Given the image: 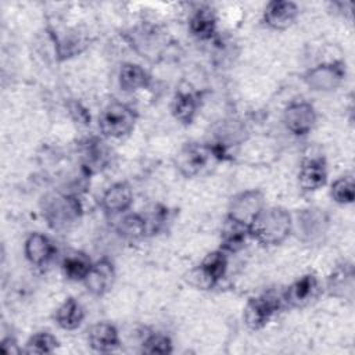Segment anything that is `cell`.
I'll list each match as a JSON object with an SVG mask.
<instances>
[{
    "label": "cell",
    "mask_w": 355,
    "mask_h": 355,
    "mask_svg": "<svg viewBox=\"0 0 355 355\" xmlns=\"http://www.w3.org/2000/svg\"><path fill=\"white\" fill-rule=\"evenodd\" d=\"M330 227V216L323 208L308 207L298 209L293 216V233L306 244L318 243Z\"/></svg>",
    "instance_id": "obj_5"
},
{
    "label": "cell",
    "mask_w": 355,
    "mask_h": 355,
    "mask_svg": "<svg viewBox=\"0 0 355 355\" xmlns=\"http://www.w3.org/2000/svg\"><path fill=\"white\" fill-rule=\"evenodd\" d=\"M136 111L121 101L107 104L98 115L100 133L107 139H123L129 136L136 126Z\"/></svg>",
    "instance_id": "obj_3"
},
{
    "label": "cell",
    "mask_w": 355,
    "mask_h": 355,
    "mask_svg": "<svg viewBox=\"0 0 355 355\" xmlns=\"http://www.w3.org/2000/svg\"><path fill=\"white\" fill-rule=\"evenodd\" d=\"M282 295H277L273 291L262 293L257 297H252L247 301L243 311L244 324L251 330L263 329L282 309Z\"/></svg>",
    "instance_id": "obj_6"
},
{
    "label": "cell",
    "mask_w": 355,
    "mask_h": 355,
    "mask_svg": "<svg viewBox=\"0 0 355 355\" xmlns=\"http://www.w3.org/2000/svg\"><path fill=\"white\" fill-rule=\"evenodd\" d=\"M90 258L80 252V251H71L65 254V257L61 261V270L64 276L68 280L72 282H83L86 277L90 266H92Z\"/></svg>",
    "instance_id": "obj_26"
},
{
    "label": "cell",
    "mask_w": 355,
    "mask_h": 355,
    "mask_svg": "<svg viewBox=\"0 0 355 355\" xmlns=\"http://www.w3.org/2000/svg\"><path fill=\"white\" fill-rule=\"evenodd\" d=\"M216 26L218 19L215 11L208 6L196 10L189 19V31L198 40L212 39L216 33Z\"/></svg>",
    "instance_id": "obj_20"
},
{
    "label": "cell",
    "mask_w": 355,
    "mask_h": 355,
    "mask_svg": "<svg viewBox=\"0 0 355 355\" xmlns=\"http://www.w3.org/2000/svg\"><path fill=\"white\" fill-rule=\"evenodd\" d=\"M330 197L334 202L340 205L352 204L355 198L354 178L351 175L337 178L330 186Z\"/></svg>",
    "instance_id": "obj_28"
},
{
    "label": "cell",
    "mask_w": 355,
    "mask_h": 355,
    "mask_svg": "<svg viewBox=\"0 0 355 355\" xmlns=\"http://www.w3.org/2000/svg\"><path fill=\"white\" fill-rule=\"evenodd\" d=\"M300 14V8L294 1L272 0L262 12V19L266 26L275 31H284L291 26Z\"/></svg>",
    "instance_id": "obj_14"
},
{
    "label": "cell",
    "mask_w": 355,
    "mask_h": 355,
    "mask_svg": "<svg viewBox=\"0 0 355 355\" xmlns=\"http://www.w3.org/2000/svg\"><path fill=\"white\" fill-rule=\"evenodd\" d=\"M116 233L119 237L128 241H137L144 239L150 230L144 215L141 214H128L116 225Z\"/></svg>",
    "instance_id": "obj_25"
},
{
    "label": "cell",
    "mask_w": 355,
    "mask_h": 355,
    "mask_svg": "<svg viewBox=\"0 0 355 355\" xmlns=\"http://www.w3.org/2000/svg\"><path fill=\"white\" fill-rule=\"evenodd\" d=\"M42 215L54 230H64L76 223L82 216V204L73 194L53 193L43 197Z\"/></svg>",
    "instance_id": "obj_2"
},
{
    "label": "cell",
    "mask_w": 355,
    "mask_h": 355,
    "mask_svg": "<svg viewBox=\"0 0 355 355\" xmlns=\"http://www.w3.org/2000/svg\"><path fill=\"white\" fill-rule=\"evenodd\" d=\"M115 277H116V273H115L114 262L104 257L92 263L82 283L85 284L86 290L90 294L96 297H101L112 288Z\"/></svg>",
    "instance_id": "obj_12"
},
{
    "label": "cell",
    "mask_w": 355,
    "mask_h": 355,
    "mask_svg": "<svg viewBox=\"0 0 355 355\" xmlns=\"http://www.w3.org/2000/svg\"><path fill=\"white\" fill-rule=\"evenodd\" d=\"M107 159L108 151L101 140L90 139L85 143L82 150V165L89 175L101 171L107 165Z\"/></svg>",
    "instance_id": "obj_24"
},
{
    "label": "cell",
    "mask_w": 355,
    "mask_h": 355,
    "mask_svg": "<svg viewBox=\"0 0 355 355\" xmlns=\"http://www.w3.org/2000/svg\"><path fill=\"white\" fill-rule=\"evenodd\" d=\"M87 343L96 352H112L121 345L119 331L110 322H97L87 330Z\"/></svg>",
    "instance_id": "obj_18"
},
{
    "label": "cell",
    "mask_w": 355,
    "mask_h": 355,
    "mask_svg": "<svg viewBox=\"0 0 355 355\" xmlns=\"http://www.w3.org/2000/svg\"><path fill=\"white\" fill-rule=\"evenodd\" d=\"M322 293V284L315 273H305L291 284H288L282 293L283 304L294 309H301L318 300Z\"/></svg>",
    "instance_id": "obj_9"
},
{
    "label": "cell",
    "mask_w": 355,
    "mask_h": 355,
    "mask_svg": "<svg viewBox=\"0 0 355 355\" xmlns=\"http://www.w3.org/2000/svg\"><path fill=\"white\" fill-rule=\"evenodd\" d=\"M54 320L57 326L62 330H76L85 320V308L73 297H68L55 309Z\"/></svg>",
    "instance_id": "obj_22"
},
{
    "label": "cell",
    "mask_w": 355,
    "mask_h": 355,
    "mask_svg": "<svg viewBox=\"0 0 355 355\" xmlns=\"http://www.w3.org/2000/svg\"><path fill=\"white\" fill-rule=\"evenodd\" d=\"M227 263V252L220 248L208 252L198 265L189 270L186 282L197 290H211L226 275Z\"/></svg>",
    "instance_id": "obj_4"
},
{
    "label": "cell",
    "mask_w": 355,
    "mask_h": 355,
    "mask_svg": "<svg viewBox=\"0 0 355 355\" xmlns=\"http://www.w3.org/2000/svg\"><path fill=\"white\" fill-rule=\"evenodd\" d=\"M347 76L343 61L318 64L302 73V82L313 92H333L338 89Z\"/></svg>",
    "instance_id": "obj_7"
},
{
    "label": "cell",
    "mask_w": 355,
    "mask_h": 355,
    "mask_svg": "<svg viewBox=\"0 0 355 355\" xmlns=\"http://www.w3.org/2000/svg\"><path fill=\"white\" fill-rule=\"evenodd\" d=\"M58 338L50 331L33 333L25 343V354H51L58 347Z\"/></svg>",
    "instance_id": "obj_27"
},
{
    "label": "cell",
    "mask_w": 355,
    "mask_h": 355,
    "mask_svg": "<svg viewBox=\"0 0 355 355\" xmlns=\"http://www.w3.org/2000/svg\"><path fill=\"white\" fill-rule=\"evenodd\" d=\"M266 207L265 196L258 189H248L234 194L227 205L226 216L250 226L257 215Z\"/></svg>",
    "instance_id": "obj_8"
},
{
    "label": "cell",
    "mask_w": 355,
    "mask_h": 355,
    "mask_svg": "<svg viewBox=\"0 0 355 355\" xmlns=\"http://www.w3.org/2000/svg\"><path fill=\"white\" fill-rule=\"evenodd\" d=\"M68 108L71 115L75 118V121L83 123V125H89L90 123V115L87 112V110L85 107H82L79 103L76 101H71L68 103Z\"/></svg>",
    "instance_id": "obj_31"
},
{
    "label": "cell",
    "mask_w": 355,
    "mask_h": 355,
    "mask_svg": "<svg viewBox=\"0 0 355 355\" xmlns=\"http://www.w3.org/2000/svg\"><path fill=\"white\" fill-rule=\"evenodd\" d=\"M248 230L250 239L262 245H280L293 233V215L284 207H265Z\"/></svg>",
    "instance_id": "obj_1"
},
{
    "label": "cell",
    "mask_w": 355,
    "mask_h": 355,
    "mask_svg": "<svg viewBox=\"0 0 355 355\" xmlns=\"http://www.w3.org/2000/svg\"><path fill=\"white\" fill-rule=\"evenodd\" d=\"M0 351L6 355H18V354L24 352V349L19 347L18 341L12 336H6L1 338Z\"/></svg>",
    "instance_id": "obj_30"
},
{
    "label": "cell",
    "mask_w": 355,
    "mask_h": 355,
    "mask_svg": "<svg viewBox=\"0 0 355 355\" xmlns=\"http://www.w3.org/2000/svg\"><path fill=\"white\" fill-rule=\"evenodd\" d=\"M151 82L150 73L139 64L123 62L118 72V83L122 92L135 93L148 87Z\"/></svg>",
    "instance_id": "obj_21"
},
{
    "label": "cell",
    "mask_w": 355,
    "mask_h": 355,
    "mask_svg": "<svg viewBox=\"0 0 355 355\" xmlns=\"http://www.w3.org/2000/svg\"><path fill=\"white\" fill-rule=\"evenodd\" d=\"M326 291L330 297L348 300L354 298L355 287V270L351 262H343L337 265L326 279Z\"/></svg>",
    "instance_id": "obj_15"
},
{
    "label": "cell",
    "mask_w": 355,
    "mask_h": 355,
    "mask_svg": "<svg viewBox=\"0 0 355 355\" xmlns=\"http://www.w3.org/2000/svg\"><path fill=\"white\" fill-rule=\"evenodd\" d=\"M211 157H214V154L209 146L186 143L175 157V166L183 178L190 179L197 176L207 166Z\"/></svg>",
    "instance_id": "obj_11"
},
{
    "label": "cell",
    "mask_w": 355,
    "mask_h": 355,
    "mask_svg": "<svg viewBox=\"0 0 355 355\" xmlns=\"http://www.w3.org/2000/svg\"><path fill=\"white\" fill-rule=\"evenodd\" d=\"M282 121L291 135L301 137L312 132L318 121V114L311 103L300 100L290 103L284 108Z\"/></svg>",
    "instance_id": "obj_10"
},
{
    "label": "cell",
    "mask_w": 355,
    "mask_h": 355,
    "mask_svg": "<svg viewBox=\"0 0 355 355\" xmlns=\"http://www.w3.org/2000/svg\"><path fill=\"white\" fill-rule=\"evenodd\" d=\"M173 351L172 340L162 333H151L141 343V352L144 354H171Z\"/></svg>",
    "instance_id": "obj_29"
},
{
    "label": "cell",
    "mask_w": 355,
    "mask_h": 355,
    "mask_svg": "<svg viewBox=\"0 0 355 355\" xmlns=\"http://www.w3.org/2000/svg\"><path fill=\"white\" fill-rule=\"evenodd\" d=\"M248 239V226L236 222L227 216L225 218V222L220 229V250H223L227 254L239 252L241 248H244Z\"/></svg>",
    "instance_id": "obj_19"
},
{
    "label": "cell",
    "mask_w": 355,
    "mask_h": 355,
    "mask_svg": "<svg viewBox=\"0 0 355 355\" xmlns=\"http://www.w3.org/2000/svg\"><path fill=\"white\" fill-rule=\"evenodd\" d=\"M198 111V98L190 90H178L172 98L171 112L182 125L193 123Z\"/></svg>",
    "instance_id": "obj_23"
},
{
    "label": "cell",
    "mask_w": 355,
    "mask_h": 355,
    "mask_svg": "<svg viewBox=\"0 0 355 355\" xmlns=\"http://www.w3.org/2000/svg\"><path fill=\"white\" fill-rule=\"evenodd\" d=\"M54 243L49 236L40 232H32L24 241V255L26 261L33 266L47 265L55 255Z\"/></svg>",
    "instance_id": "obj_16"
},
{
    "label": "cell",
    "mask_w": 355,
    "mask_h": 355,
    "mask_svg": "<svg viewBox=\"0 0 355 355\" xmlns=\"http://www.w3.org/2000/svg\"><path fill=\"white\" fill-rule=\"evenodd\" d=\"M133 204V190L126 182H115L101 196V208L108 215L125 214Z\"/></svg>",
    "instance_id": "obj_17"
},
{
    "label": "cell",
    "mask_w": 355,
    "mask_h": 355,
    "mask_svg": "<svg viewBox=\"0 0 355 355\" xmlns=\"http://www.w3.org/2000/svg\"><path fill=\"white\" fill-rule=\"evenodd\" d=\"M327 176V164L324 158L308 157L304 158L300 165L297 182L302 191L311 193L326 186Z\"/></svg>",
    "instance_id": "obj_13"
}]
</instances>
